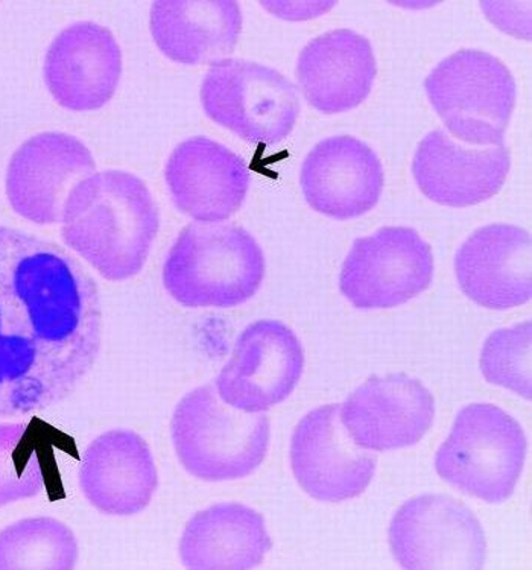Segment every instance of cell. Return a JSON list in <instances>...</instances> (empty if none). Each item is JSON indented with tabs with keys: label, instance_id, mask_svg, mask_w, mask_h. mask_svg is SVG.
Returning a JSON list of instances; mask_svg holds the SVG:
<instances>
[{
	"label": "cell",
	"instance_id": "obj_23",
	"mask_svg": "<svg viewBox=\"0 0 532 570\" xmlns=\"http://www.w3.org/2000/svg\"><path fill=\"white\" fill-rule=\"evenodd\" d=\"M81 548L69 525L51 515H35L0 530V570H72Z\"/></svg>",
	"mask_w": 532,
	"mask_h": 570
},
{
	"label": "cell",
	"instance_id": "obj_27",
	"mask_svg": "<svg viewBox=\"0 0 532 570\" xmlns=\"http://www.w3.org/2000/svg\"><path fill=\"white\" fill-rule=\"evenodd\" d=\"M266 11L284 20H311L331 11L335 2H260Z\"/></svg>",
	"mask_w": 532,
	"mask_h": 570
},
{
	"label": "cell",
	"instance_id": "obj_5",
	"mask_svg": "<svg viewBox=\"0 0 532 570\" xmlns=\"http://www.w3.org/2000/svg\"><path fill=\"white\" fill-rule=\"evenodd\" d=\"M526 448L525 432L509 413L490 403H473L460 411L436 452V473L460 492L496 505L513 497L525 469Z\"/></svg>",
	"mask_w": 532,
	"mask_h": 570
},
{
	"label": "cell",
	"instance_id": "obj_4",
	"mask_svg": "<svg viewBox=\"0 0 532 570\" xmlns=\"http://www.w3.org/2000/svg\"><path fill=\"white\" fill-rule=\"evenodd\" d=\"M272 426L265 413H244L227 405L215 386L183 395L170 419V441L178 463L195 480H244L268 453Z\"/></svg>",
	"mask_w": 532,
	"mask_h": 570
},
{
	"label": "cell",
	"instance_id": "obj_10",
	"mask_svg": "<svg viewBox=\"0 0 532 570\" xmlns=\"http://www.w3.org/2000/svg\"><path fill=\"white\" fill-rule=\"evenodd\" d=\"M303 372L305 352L293 328L278 320H259L236 340L215 390L236 410L266 413L294 393Z\"/></svg>",
	"mask_w": 532,
	"mask_h": 570
},
{
	"label": "cell",
	"instance_id": "obj_13",
	"mask_svg": "<svg viewBox=\"0 0 532 570\" xmlns=\"http://www.w3.org/2000/svg\"><path fill=\"white\" fill-rule=\"evenodd\" d=\"M122 68V51L114 32L82 20L61 29L49 45L45 85L58 106L87 114L115 98Z\"/></svg>",
	"mask_w": 532,
	"mask_h": 570
},
{
	"label": "cell",
	"instance_id": "obj_9",
	"mask_svg": "<svg viewBox=\"0 0 532 570\" xmlns=\"http://www.w3.org/2000/svg\"><path fill=\"white\" fill-rule=\"evenodd\" d=\"M390 548L403 569H481L487 539L471 509L446 494L403 503L390 525Z\"/></svg>",
	"mask_w": 532,
	"mask_h": 570
},
{
	"label": "cell",
	"instance_id": "obj_18",
	"mask_svg": "<svg viewBox=\"0 0 532 570\" xmlns=\"http://www.w3.org/2000/svg\"><path fill=\"white\" fill-rule=\"evenodd\" d=\"M531 235L511 224L477 228L456 252L455 277L476 305L509 311L525 305L532 294Z\"/></svg>",
	"mask_w": 532,
	"mask_h": 570
},
{
	"label": "cell",
	"instance_id": "obj_3",
	"mask_svg": "<svg viewBox=\"0 0 532 570\" xmlns=\"http://www.w3.org/2000/svg\"><path fill=\"white\" fill-rule=\"evenodd\" d=\"M265 273L264 249L244 227L193 223L169 248L161 282L189 309H231L255 297Z\"/></svg>",
	"mask_w": 532,
	"mask_h": 570
},
{
	"label": "cell",
	"instance_id": "obj_7",
	"mask_svg": "<svg viewBox=\"0 0 532 570\" xmlns=\"http://www.w3.org/2000/svg\"><path fill=\"white\" fill-rule=\"evenodd\" d=\"M199 98L207 118L260 147L282 144L301 116L297 87L284 73L240 58L211 66Z\"/></svg>",
	"mask_w": 532,
	"mask_h": 570
},
{
	"label": "cell",
	"instance_id": "obj_20",
	"mask_svg": "<svg viewBox=\"0 0 532 570\" xmlns=\"http://www.w3.org/2000/svg\"><path fill=\"white\" fill-rule=\"evenodd\" d=\"M297 78L303 97L319 114H347L372 94L377 78L373 46L353 29H332L302 49Z\"/></svg>",
	"mask_w": 532,
	"mask_h": 570
},
{
	"label": "cell",
	"instance_id": "obj_6",
	"mask_svg": "<svg viewBox=\"0 0 532 570\" xmlns=\"http://www.w3.org/2000/svg\"><path fill=\"white\" fill-rule=\"evenodd\" d=\"M435 114L453 137L476 147H499L513 118L518 87L504 62L480 49H461L425 79Z\"/></svg>",
	"mask_w": 532,
	"mask_h": 570
},
{
	"label": "cell",
	"instance_id": "obj_1",
	"mask_svg": "<svg viewBox=\"0 0 532 570\" xmlns=\"http://www.w3.org/2000/svg\"><path fill=\"white\" fill-rule=\"evenodd\" d=\"M104 315L97 282L60 245L0 227V417L66 401L97 364Z\"/></svg>",
	"mask_w": 532,
	"mask_h": 570
},
{
	"label": "cell",
	"instance_id": "obj_26",
	"mask_svg": "<svg viewBox=\"0 0 532 570\" xmlns=\"http://www.w3.org/2000/svg\"><path fill=\"white\" fill-rule=\"evenodd\" d=\"M487 18L506 35L531 40V2H481Z\"/></svg>",
	"mask_w": 532,
	"mask_h": 570
},
{
	"label": "cell",
	"instance_id": "obj_16",
	"mask_svg": "<svg viewBox=\"0 0 532 570\" xmlns=\"http://www.w3.org/2000/svg\"><path fill=\"white\" fill-rule=\"evenodd\" d=\"M381 158L353 136H332L307 153L301 168L303 197L312 210L352 219L373 210L384 193Z\"/></svg>",
	"mask_w": 532,
	"mask_h": 570
},
{
	"label": "cell",
	"instance_id": "obj_12",
	"mask_svg": "<svg viewBox=\"0 0 532 570\" xmlns=\"http://www.w3.org/2000/svg\"><path fill=\"white\" fill-rule=\"evenodd\" d=\"M97 173L85 141L68 132L46 131L23 141L7 169V197L20 218L37 226L60 223L75 186Z\"/></svg>",
	"mask_w": 532,
	"mask_h": 570
},
{
	"label": "cell",
	"instance_id": "obj_15",
	"mask_svg": "<svg viewBox=\"0 0 532 570\" xmlns=\"http://www.w3.org/2000/svg\"><path fill=\"white\" fill-rule=\"evenodd\" d=\"M165 181L177 209L195 223H224L238 214L249 190L243 158L205 136L190 137L173 149Z\"/></svg>",
	"mask_w": 532,
	"mask_h": 570
},
{
	"label": "cell",
	"instance_id": "obj_25",
	"mask_svg": "<svg viewBox=\"0 0 532 570\" xmlns=\"http://www.w3.org/2000/svg\"><path fill=\"white\" fill-rule=\"evenodd\" d=\"M531 322L494 331L485 340L480 356L485 381L531 401Z\"/></svg>",
	"mask_w": 532,
	"mask_h": 570
},
{
	"label": "cell",
	"instance_id": "obj_8",
	"mask_svg": "<svg viewBox=\"0 0 532 570\" xmlns=\"http://www.w3.org/2000/svg\"><path fill=\"white\" fill-rule=\"evenodd\" d=\"M432 278L431 245L414 228L388 226L353 244L339 291L357 309H393L425 293Z\"/></svg>",
	"mask_w": 532,
	"mask_h": 570
},
{
	"label": "cell",
	"instance_id": "obj_17",
	"mask_svg": "<svg viewBox=\"0 0 532 570\" xmlns=\"http://www.w3.org/2000/svg\"><path fill=\"white\" fill-rule=\"evenodd\" d=\"M78 481L82 497L99 513L132 518L151 505L159 487V470L142 435L111 430L87 446Z\"/></svg>",
	"mask_w": 532,
	"mask_h": 570
},
{
	"label": "cell",
	"instance_id": "obj_14",
	"mask_svg": "<svg viewBox=\"0 0 532 570\" xmlns=\"http://www.w3.org/2000/svg\"><path fill=\"white\" fill-rule=\"evenodd\" d=\"M434 419V395L406 374L368 379L341 405L348 435L370 452L414 446L430 432Z\"/></svg>",
	"mask_w": 532,
	"mask_h": 570
},
{
	"label": "cell",
	"instance_id": "obj_19",
	"mask_svg": "<svg viewBox=\"0 0 532 570\" xmlns=\"http://www.w3.org/2000/svg\"><path fill=\"white\" fill-rule=\"evenodd\" d=\"M511 169L510 149L469 148L444 130L423 137L413 158L420 193L446 207H471L496 197Z\"/></svg>",
	"mask_w": 532,
	"mask_h": 570
},
{
	"label": "cell",
	"instance_id": "obj_24",
	"mask_svg": "<svg viewBox=\"0 0 532 570\" xmlns=\"http://www.w3.org/2000/svg\"><path fill=\"white\" fill-rule=\"evenodd\" d=\"M49 455L28 422H0V510L43 493Z\"/></svg>",
	"mask_w": 532,
	"mask_h": 570
},
{
	"label": "cell",
	"instance_id": "obj_21",
	"mask_svg": "<svg viewBox=\"0 0 532 570\" xmlns=\"http://www.w3.org/2000/svg\"><path fill=\"white\" fill-rule=\"evenodd\" d=\"M154 43L185 66H214L235 52L243 11L231 0H159L149 14Z\"/></svg>",
	"mask_w": 532,
	"mask_h": 570
},
{
	"label": "cell",
	"instance_id": "obj_11",
	"mask_svg": "<svg viewBox=\"0 0 532 570\" xmlns=\"http://www.w3.org/2000/svg\"><path fill=\"white\" fill-rule=\"evenodd\" d=\"M289 458L295 481L318 502L361 497L376 472V458L357 446L344 428L341 405L315 407L298 422Z\"/></svg>",
	"mask_w": 532,
	"mask_h": 570
},
{
	"label": "cell",
	"instance_id": "obj_22",
	"mask_svg": "<svg viewBox=\"0 0 532 570\" xmlns=\"http://www.w3.org/2000/svg\"><path fill=\"white\" fill-rule=\"evenodd\" d=\"M264 515L238 502L215 503L186 523L178 544L181 564L190 570L259 568L272 549Z\"/></svg>",
	"mask_w": 532,
	"mask_h": 570
},
{
	"label": "cell",
	"instance_id": "obj_2",
	"mask_svg": "<svg viewBox=\"0 0 532 570\" xmlns=\"http://www.w3.org/2000/svg\"><path fill=\"white\" fill-rule=\"evenodd\" d=\"M61 237L108 282L139 276L160 230V212L147 183L127 170L90 174L61 212Z\"/></svg>",
	"mask_w": 532,
	"mask_h": 570
}]
</instances>
